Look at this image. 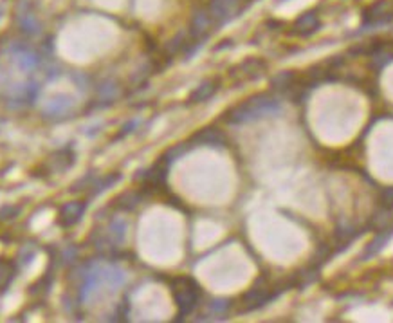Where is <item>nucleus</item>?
Instances as JSON below:
<instances>
[{"instance_id": "obj_1", "label": "nucleus", "mask_w": 393, "mask_h": 323, "mask_svg": "<svg viewBox=\"0 0 393 323\" xmlns=\"http://www.w3.org/2000/svg\"><path fill=\"white\" fill-rule=\"evenodd\" d=\"M280 111H282V102L278 96L256 95L225 112L224 119L231 125H244V123H253L276 116Z\"/></svg>"}, {"instance_id": "obj_2", "label": "nucleus", "mask_w": 393, "mask_h": 323, "mask_svg": "<svg viewBox=\"0 0 393 323\" xmlns=\"http://www.w3.org/2000/svg\"><path fill=\"white\" fill-rule=\"evenodd\" d=\"M172 293L175 305L179 309V318L192 315L195 307L201 302V287L193 279L188 276H179L172 282Z\"/></svg>"}, {"instance_id": "obj_3", "label": "nucleus", "mask_w": 393, "mask_h": 323, "mask_svg": "<svg viewBox=\"0 0 393 323\" xmlns=\"http://www.w3.org/2000/svg\"><path fill=\"white\" fill-rule=\"evenodd\" d=\"M393 20V2L379 0L370 6L363 15V29H377Z\"/></svg>"}, {"instance_id": "obj_4", "label": "nucleus", "mask_w": 393, "mask_h": 323, "mask_svg": "<svg viewBox=\"0 0 393 323\" xmlns=\"http://www.w3.org/2000/svg\"><path fill=\"white\" fill-rule=\"evenodd\" d=\"M280 295H282V291L270 289L266 284H254L242 298V305H244L246 311H254V309H260V307L267 305L275 298H278Z\"/></svg>"}, {"instance_id": "obj_5", "label": "nucleus", "mask_w": 393, "mask_h": 323, "mask_svg": "<svg viewBox=\"0 0 393 323\" xmlns=\"http://www.w3.org/2000/svg\"><path fill=\"white\" fill-rule=\"evenodd\" d=\"M244 9L242 0H209L208 13L213 18L215 25H222L225 22L233 20Z\"/></svg>"}, {"instance_id": "obj_6", "label": "nucleus", "mask_w": 393, "mask_h": 323, "mask_svg": "<svg viewBox=\"0 0 393 323\" xmlns=\"http://www.w3.org/2000/svg\"><path fill=\"white\" fill-rule=\"evenodd\" d=\"M189 147H209V148H224L225 135L217 127H206L202 130L195 132L192 140L188 141Z\"/></svg>"}, {"instance_id": "obj_7", "label": "nucleus", "mask_w": 393, "mask_h": 323, "mask_svg": "<svg viewBox=\"0 0 393 323\" xmlns=\"http://www.w3.org/2000/svg\"><path fill=\"white\" fill-rule=\"evenodd\" d=\"M87 209V202L85 201H73L67 202V205L62 206L60 213H58V224L62 228H70L76 222H80V219L83 217V213Z\"/></svg>"}, {"instance_id": "obj_8", "label": "nucleus", "mask_w": 393, "mask_h": 323, "mask_svg": "<svg viewBox=\"0 0 393 323\" xmlns=\"http://www.w3.org/2000/svg\"><path fill=\"white\" fill-rule=\"evenodd\" d=\"M213 28H215V22H213V18L209 17L208 9H206V11H196L195 15H193L192 29H189L193 42H199V44H202V40L208 37L209 31H211Z\"/></svg>"}, {"instance_id": "obj_9", "label": "nucleus", "mask_w": 393, "mask_h": 323, "mask_svg": "<svg viewBox=\"0 0 393 323\" xmlns=\"http://www.w3.org/2000/svg\"><path fill=\"white\" fill-rule=\"evenodd\" d=\"M318 29H320V17L314 11H307L304 15H299L294 24H292V33L298 35V37H311Z\"/></svg>"}, {"instance_id": "obj_10", "label": "nucleus", "mask_w": 393, "mask_h": 323, "mask_svg": "<svg viewBox=\"0 0 393 323\" xmlns=\"http://www.w3.org/2000/svg\"><path fill=\"white\" fill-rule=\"evenodd\" d=\"M392 237H393V224L385 226V228L379 229V233L375 235V238L366 245V250L363 251V255H361V260H370V258H373L375 255L381 253L382 248L392 240Z\"/></svg>"}, {"instance_id": "obj_11", "label": "nucleus", "mask_w": 393, "mask_h": 323, "mask_svg": "<svg viewBox=\"0 0 393 323\" xmlns=\"http://www.w3.org/2000/svg\"><path fill=\"white\" fill-rule=\"evenodd\" d=\"M266 67L267 66L262 60H254L253 58V60H246L244 63H240L237 69H233V74H240L242 78L246 80H256L266 73Z\"/></svg>"}, {"instance_id": "obj_12", "label": "nucleus", "mask_w": 393, "mask_h": 323, "mask_svg": "<svg viewBox=\"0 0 393 323\" xmlns=\"http://www.w3.org/2000/svg\"><path fill=\"white\" fill-rule=\"evenodd\" d=\"M220 87L218 80H206L189 95V103H202L215 95Z\"/></svg>"}, {"instance_id": "obj_13", "label": "nucleus", "mask_w": 393, "mask_h": 323, "mask_svg": "<svg viewBox=\"0 0 393 323\" xmlns=\"http://www.w3.org/2000/svg\"><path fill=\"white\" fill-rule=\"evenodd\" d=\"M17 274V267L8 258H0V291L6 289Z\"/></svg>"}, {"instance_id": "obj_14", "label": "nucleus", "mask_w": 393, "mask_h": 323, "mask_svg": "<svg viewBox=\"0 0 393 323\" xmlns=\"http://www.w3.org/2000/svg\"><path fill=\"white\" fill-rule=\"evenodd\" d=\"M292 82H294V73L283 71L270 80V89L278 90V92H287L289 89H292Z\"/></svg>"}, {"instance_id": "obj_15", "label": "nucleus", "mask_w": 393, "mask_h": 323, "mask_svg": "<svg viewBox=\"0 0 393 323\" xmlns=\"http://www.w3.org/2000/svg\"><path fill=\"white\" fill-rule=\"evenodd\" d=\"M141 201H143V195H141L139 192H125L123 195H119L118 199H116V206H118L119 209L130 212V209H134Z\"/></svg>"}, {"instance_id": "obj_16", "label": "nucleus", "mask_w": 393, "mask_h": 323, "mask_svg": "<svg viewBox=\"0 0 393 323\" xmlns=\"http://www.w3.org/2000/svg\"><path fill=\"white\" fill-rule=\"evenodd\" d=\"M382 208L389 209V212L393 209V186L382 190Z\"/></svg>"}, {"instance_id": "obj_17", "label": "nucleus", "mask_w": 393, "mask_h": 323, "mask_svg": "<svg viewBox=\"0 0 393 323\" xmlns=\"http://www.w3.org/2000/svg\"><path fill=\"white\" fill-rule=\"evenodd\" d=\"M231 303L227 302V300H215L213 303H211V311L217 312V315H224L227 309H230Z\"/></svg>"}]
</instances>
